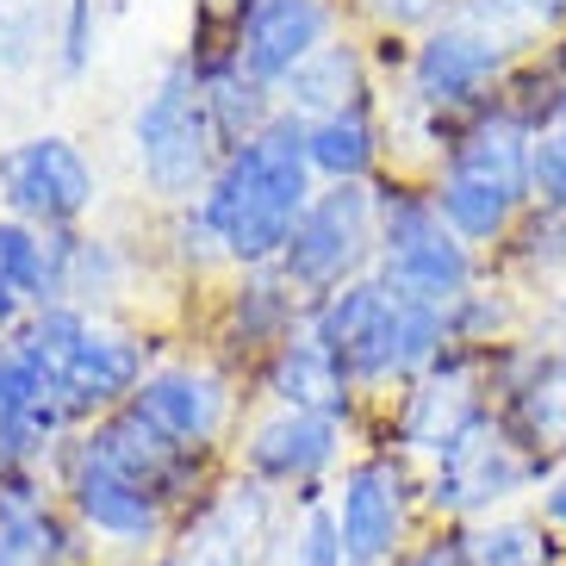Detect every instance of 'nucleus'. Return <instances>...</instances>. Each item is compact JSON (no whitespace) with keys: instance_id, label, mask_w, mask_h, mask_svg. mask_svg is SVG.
Wrapping results in <instances>:
<instances>
[{"instance_id":"1","label":"nucleus","mask_w":566,"mask_h":566,"mask_svg":"<svg viewBox=\"0 0 566 566\" xmlns=\"http://www.w3.org/2000/svg\"><path fill=\"white\" fill-rule=\"evenodd\" d=\"M312 200H317V175L312 156H305V118L281 113L250 144L224 150L200 212L218 231L231 268H274Z\"/></svg>"},{"instance_id":"2","label":"nucleus","mask_w":566,"mask_h":566,"mask_svg":"<svg viewBox=\"0 0 566 566\" xmlns=\"http://www.w3.org/2000/svg\"><path fill=\"white\" fill-rule=\"evenodd\" d=\"M430 200L442 224L461 243H473L485 262L504 250V237L535 206V132H523L504 113L499 94L467 118L454 150L430 168Z\"/></svg>"},{"instance_id":"3","label":"nucleus","mask_w":566,"mask_h":566,"mask_svg":"<svg viewBox=\"0 0 566 566\" xmlns=\"http://www.w3.org/2000/svg\"><path fill=\"white\" fill-rule=\"evenodd\" d=\"M305 331L317 343H331L349 367V380L361 386L367 405H386L411 380H423L436 355L449 349V324L430 305H411L399 293H386L374 274L349 281L305 305Z\"/></svg>"},{"instance_id":"4","label":"nucleus","mask_w":566,"mask_h":566,"mask_svg":"<svg viewBox=\"0 0 566 566\" xmlns=\"http://www.w3.org/2000/svg\"><path fill=\"white\" fill-rule=\"evenodd\" d=\"M374 206H380V262H374V281L386 293H399L411 305H430V312H449L454 300H467L492 274V262L442 224V212L430 200V181L386 168L380 181H374Z\"/></svg>"},{"instance_id":"5","label":"nucleus","mask_w":566,"mask_h":566,"mask_svg":"<svg viewBox=\"0 0 566 566\" xmlns=\"http://www.w3.org/2000/svg\"><path fill=\"white\" fill-rule=\"evenodd\" d=\"M132 163L137 181L163 212H181V206H200L206 187H212L218 163H224V144L212 132V113L200 101V75L187 56H168L156 69L150 94H137L132 106Z\"/></svg>"},{"instance_id":"6","label":"nucleus","mask_w":566,"mask_h":566,"mask_svg":"<svg viewBox=\"0 0 566 566\" xmlns=\"http://www.w3.org/2000/svg\"><path fill=\"white\" fill-rule=\"evenodd\" d=\"M530 38L535 32H523L499 7L461 0L454 19L411 38V69L399 82V101L417 113H480L504 87V75L530 56Z\"/></svg>"},{"instance_id":"7","label":"nucleus","mask_w":566,"mask_h":566,"mask_svg":"<svg viewBox=\"0 0 566 566\" xmlns=\"http://www.w3.org/2000/svg\"><path fill=\"white\" fill-rule=\"evenodd\" d=\"M44 473H51L56 499L69 504V516L82 523V535L106 560H163L175 548L181 516L168 511L144 480H132L125 467L106 461L101 449H87L82 430L56 449V461Z\"/></svg>"},{"instance_id":"8","label":"nucleus","mask_w":566,"mask_h":566,"mask_svg":"<svg viewBox=\"0 0 566 566\" xmlns=\"http://www.w3.org/2000/svg\"><path fill=\"white\" fill-rule=\"evenodd\" d=\"M548 480V467L535 461L516 430L499 411H485L467 436H454L449 449L423 467V523H485L504 516L516 499H530Z\"/></svg>"},{"instance_id":"9","label":"nucleus","mask_w":566,"mask_h":566,"mask_svg":"<svg viewBox=\"0 0 566 566\" xmlns=\"http://www.w3.org/2000/svg\"><path fill=\"white\" fill-rule=\"evenodd\" d=\"M331 511L349 566H392L417 542V523H423V467L374 442V449L343 461L331 485Z\"/></svg>"},{"instance_id":"10","label":"nucleus","mask_w":566,"mask_h":566,"mask_svg":"<svg viewBox=\"0 0 566 566\" xmlns=\"http://www.w3.org/2000/svg\"><path fill=\"white\" fill-rule=\"evenodd\" d=\"M380 262V206H374V181H343L317 187V200L293 224V243L281 250V274L300 286L305 300H324L336 286L367 281Z\"/></svg>"},{"instance_id":"11","label":"nucleus","mask_w":566,"mask_h":566,"mask_svg":"<svg viewBox=\"0 0 566 566\" xmlns=\"http://www.w3.org/2000/svg\"><path fill=\"white\" fill-rule=\"evenodd\" d=\"M374 411H380V430H386L380 449H399L411 467H430L454 436H467L485 411H499V405L485 392V355L449 343L423 380H411L405 392H392Z\"/></svg>"},{"instance_id":"12","label":"nucleus","mask_w":566,"mask_h":566,"mask_svg":"<svg viewBox=\"0 0 566 566\" xmlns=\"http://www.w3.org/2000/svg\"><path fill=\"white\" fill-rule=\"evenodd\" d=\"M101 206V168L63 132H32L0 144V212L38 231H82Z\"/></svg>"},{"instance_id":"13","label":"nucleus","mask_w":566,"mask_h":566,"mask_svg":"<svg viewBox=\"0 0 566 566\" xmlns=\"http://www.w3.org/2000/svg\"><path fill=\"white\" fill-rule=\"evenodd\" d=\"M355 430L336 423V417L317 411H274L243 423V442H237V473L262 480L268 492H281L286 504H317L331 499V480L343 473V454H349Z\"/></svg>"},{"instance_id":"14","label":"nucleus","mask_w":566,"mask_h":566,"mask_svg":"<svg viewBox=\"0 0 566 566\" xmlns=\"http://www.w3.org/2000/svg\"><path fill=\"white\" fill-rule=\"evenodd\" d=\"M237 374L218 367L212 355H168L144 374L132 411L150 417L163 436H175L181 449H200V454H224L237 430V411H243V392H237Z\"/></svg>"},{"instance_id":"15","label":"nucleus","mask_w":566,"mask_h":566,"mask_svg":"<svg viewBox=\"0 0 566 566\" xmlns=\"http://www.w3.org/2000/svg\"><path fill=\"white\" fill-rule=\"evenodd\" d=\"M305 305L312 300L281 268H237L212 312V361L231 367L237 380H250L286 336L305 331Z\"/></svg>"},{"instance_id":"16","label":"nucleus","mask_w":566,"mask_h":566,"mask_svg":"<svg viewBox=\"0 0 566 566\" xmlns=\"http://www.w3.org/2000/svg\"><path fill=\"white\" fill-rule=\"evenodd\" d=\"M150 367H156L150 336L132 331V324H113V317H94L82 331V343L56 361V399H63L69 423L87 430L106 411H125Z\"/></svg>"},{"instance_id":"17","label":"nucleus","mask_w":566,"mask_h":566,"mask_svg":"<svg viewBox=\"0 0 566 566\" xmlns=\"http://www.w3.org/2000/svg\"><path fill=\"white\" fill-rule=\"evenodd\" d=\"M250 386H255V399H268L274 411H317V417L349 423V430H361V417L374 411V405L361 399V386L349 380L343 355H336L331 343H317L312 331L286 336L281 349L250 374Z\"/></svg>"},{"instance_id":"18","label":"nucleus","mask_w":566,"mask_h":566,"mask_svg":"<svg viewBox=\"0 0 566 566\" xmlns=\"http://www.w3.org/2000/svg\"><path fill=\"white\" fill-rule=\"evenodd\" d=\"M0 560L7 566H94V542L56 499L51 473H0Z\"/></svg>"},{"instance_id":"19","label":"nucleus","mask_w":566,"mask_h":566,"mask_svg":"<svg viewBox=\"0 0 566 566\" xmlns=\"http://www.w3.org/2000/svg\"><path fill=\"white\" fill-rule=\"evenodd\" d=\"M336 32H343V0H255L237 32V63L262 87H281Z\"/></svg>"},{"instance_id":"20","label":"nucleus","mask_w":566,"mask_h":566,"mask_svg":"<svg viewBox=\"0 0 566 566\" xmlns=\"http://www.w3.org/2000/svg\"><path fill=\"white\" fill-rule=\"evenodd\" d=\"M274 101H281V113L305 118V125L343 113V106H355V101H380V75L367 63V38L336 32L331 44H317V51L274 87Z\"/></svg>"},{"instance_id":"21","label":"nucleus","mask_w":566,"mask_h":566,"mask_svg":"<svg viewBox=\"0 0 566 566\" xmlns=\"http://www.w3.org/2000/svg\"><path fill=\"white\" fill-rule=\"evenodd\" d=\"M305 156H312L317 187H343V181H380L392 168V132H386V106L380 101H355L331 118L305 125Z\"/></svg>"},{"instance_id":"22","label":"nucleus","mask_w":566,"mask_h":566,"mask_svg":"<svg viewBox=\"0 0 566 566\" xmlns=\"http://www.w3.org/2000/svg\"><path fill=\"white\" fill-rule=\"evenodd\" d=\"M56 255V286H63V305H82L87 317H113V305L125 300L132 286V255L125 243L106 231H44Z\"/></svg>"},{"instance_id":"23","label":"nucleus","mask_w":566,"mask_h":566,"mask_svg":"<svg viewBox=\"0 0 566 566\" xmlns=\"http://www.w3.org/2000/svg\"><path fill=\"white\" fill-rule=\"evenodd\" d=\"M187 63H193V75H200V101L206 113H212V132L224 150H237V144H250L255 132H268L274 118H281V101H274V87H262L255 75H243V63H237V51H181Z\"/></svg>"},{"instance_id":"24","label":"nucleus","mask_w":566,"mask_h":566,"mask_svg":"<svg viewBox=\"0 0 566 566\" xmlns=\"http://www.w3.org/2000/svg\"><path fill=\"white\" fill-rule=\"evenodd\" d=\"M499 417L511 423L516 442L548 467V473L566 461V343H542L535 374L523 380L516 399L499 405Z\"/></svg>"},{"instance_id":"25","label":"nucleus","mask_w":566,"mask_h":566,"mask_svg":"<svg viewBox=\"0 0 566 566\" xmlns=\"http://www.w3.org/2000/svg\"><path fill=\"white\" fill-rule=\"evenodd\" d=\"M467 560L473 566H560L566 542L535 511H504L485 523H467Z\"/></svg>"},{"instance_id":"26","label":"nucleus","mask_w":566,"mask_h":566,"mask_svg":"<svg viewBox=\"0 0 566 566\" xmlns=\"http://www.w3.org/2000/svg\"><path fill=\"white\" fill-rule=\"evenodd\" d=\"M499 106L535 137L566 132V69L554 63V51H548V63H542V56H523V63L504 75Z\"/></svg>"},{"instance_id":"27","label":"nucleus","mask_w":566,"mask_h":566,"mask_svg":"<svg viewBox=\"0 0 566 566\" xmlns=\"http://www.w3.org/2000/svg\"><path fill=\"white\" fill-rule=\"evenodd\" d=\"M442 324H449V343L454 349H473V355H492L499 343H516V324H523V305H516L511 286H499L492 274H485L467 300H454L449 312H442Z\"/></svg>"},{"instance_id":"28","label":"nucleus","mask_w":566,"mask_h":566,"mask_svg":"<svg viewBox=\"0 0 566 566\" xmlns=\"http://www.w3.org/2000/svg\"><path fill=\"white\" fill-rule=\"evenodd\" d=\"M0 268H7L13 293H19L25 305H32V312H44V305H63L51 237L38 231V224H19V218L0 212Z\"/></svg>"},{"instance_id":"29","label":"nucleus","mask_w":566,"mask_h":566,"mask_svg":"<svg viewBox=\"0 0 566 566\" xmlns=\"http://www.w3.org/2000/svg\"><path fill=\"white\" fill-rule=\"evenodd\" d=\"M56 63V0H0V75Z\"/></svg>"},{"instance_id":"30","label":"nucleus","mask_w":566,"mask_h":566,"mask_svg":"<svg viewBox=\"0 0 566 566\" xmlns=\"http://www.w3.org/2000/svg\"><path fill=\"white\" fill-rule=\"evenodd\" d=\"M163 255L181 268L187 281H206V274H237L218 231L206 224L200 206H181V212H163Z\"/></svg>"},{"instance_id":"31","label":"nucleus","mask_w":566,"mask_h":566,"mask_svg":"<svg viewBox=\"0 0 566 566\" xmlns=\"http://www.w3.org/2000/svg\"><path fill=\"white\" fill-rule=\"evenodd\" d=\"M274 566H349L331 499L293 504V523H286V535H281V554H274Z\"/></svg>"},{"instance_id":"32","label":"nucleus","mask_w":566,"mask_h":566,"mask_svg":"<svg viewBox=\"0 0 566 566\" xmlns=\"http://www.w3.org/2000/svg\"><path fill=\"white\" fill-rule=\"evenodd\" d=\"M101 56V0H56V75L82 82Z\"/></svg>"},{"instance_id":"33","label":"nucleus","mask_w":566,"mask_h":566,"mask_svg":"<svg viewBox=\"0 0 566 566\" xmlns=\"http://www.w3.org/2000/svg\"><path fill=\"white\" fill-rule=\"evenodd\" d=\"M349 13L361 19L367 32H386V38H423V32H436L442 19L461 13V0H349Z\"/></svg>"},{"instance_id":"34","label":"nucleus","mask_w":566,"mask_h":566,"mask_svg":"<svg viewBox=\"0 0 566 566\" xmlns=\"http://www.w3.org/2000/svg\"><path fill=\"white\" fill-rule=\"evenodd\" d=\"M392 566H473V560H467L461 523H423V530H417V542Z\"/></svg>"},{"instance_id":"35","label":"nucleus","mask_w":566,"mask_h":566,"mask_svg":"<svg viewBox=\"0 0 566 566\" xmlns=\"http://www.w3.org/2000/svg\"><path fill=\"white\" fill-rule=\"evenodd\" d=\"M535 206L566 212V132L535 137Z\"/></svg>"},{"instance_id":"36","label":"nucleus","mask_w":566,"mask_h":566,"mask_svg":"<svg viewBox=\"0 0 566 566\" xmlns=\"http://www.w3.org/2000/svg\"><path fill=\"white\" fill-rule=\"evenodd\" d=\"M485 7H499L523 32H566V0H485Z\"/></svg>"},{"instance_id":"37","label":"nucleus","mask_w":566,"mask_h":566,"mask_svg":"<svg viewBox=\"0 0 566 566\" xmlns=\"http://www.w3.org/2000/svg\"><path fill=\"white\" fill-rule=\"evenodd\" d=\"M535 516H542V523H548V530L566 542V461L554 467L542 485H535Z\"/></svg>"},{"instance_id":"38","label":"nucleus","mask_w":566,"mask_h":566,"mask_svg":"<svg viewBox=\"0 0 566 566\" xmlns=\"http://www.w3.org/2000/svg\"><path fill=\"white\" fill-rule=\"evenodd\" d=\"M25 317H32V305L19 300L13 281H7V268H0V336H13L19 324H25Z\"/></svg>"},{"instance_id":"39","label":"nucleus","mask_w":566,"mask_h":566,"mask_svg":"<svg viewBox=\"0 0 566 566\" xmlns=\"http://www.w3.org/2000/svg\"><path fill=\"white\" fill-rule=\"evenodd\" d=\"M548 312H554V324L566 331V286H554V305H548Z\"/></svg>"},{"instance_id":"40","label":"nucleus","mask_w":566,"mask_h":566,"mask_svg":"<svg viewBox=\"0 0 566 566\" xmlns=\"http://www.w3.org/2000/svg\"><path fill=\"white\" fill-rule=\"evenodd\" d=\"M168 566V560H163ZM193 566H255V560H193Z\"/></svg>"},{"instance_id":"41","label":"nucleus","mask_w":566,"mask_h":566,"mask_svg":"<svg viewBox=\"0 0 566 566\" xmlns=\"http://www.w3.org/2000/svg\"><path fill=\"white\" fill-rule=\"evenodd\" d=\"M554 63H560V69H566V32H560V44H554Z\"/></svg>"},{"instance_id":"42","label":"nucleus","mask_w":566,"mask_h":566,"mask_svg":"<svg viewBox=\"0 0 566 566\" xmlns=\"http://www.w3.org/2000/svg\"><path fill=\"white\" fill-rule=\"evenodd\" d=\"M0 566H7V560H0Z\"/></svg>"}]
</instances>
